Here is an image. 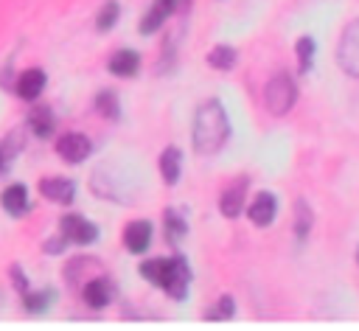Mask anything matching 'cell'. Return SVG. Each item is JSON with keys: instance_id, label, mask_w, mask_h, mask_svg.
<instances>
[{"instance_id": "1", "label": "cell", "mask_w": 359, "mask_h": 331, "mask_svg": "<svg viewBox=\"0 0 359 331\" xmlns=\"http://www.w3.org/2000/svg\"><path fill=\"white\" fill-rule=\"evenodd\" d=\"M230 135V121L224 107L216 98H208L199 104L194 115V149L199 154H216Z\"/></svg>"}, {"instance_id": "2", "label": "cell", "mask_w": 359, "mask_h": 331, "mask_svg": "<svg viewBox=\"0 0 359 331\" xmlns=\"http://www.w3.org/2000/svg\"><path fill=\"white\" fill-rule=\"evenodd\" d=\"M140 275L165 289L168 297L174 300H185L188 295V283H191V266L185 258H151V261H143L140 264Z\"/></svg>"}, {"instance_id": "3", "label": "cell", "mask_w": 359, "mask_h": 331, "mask_svg": "<svg viewBox=\"0 0 359 331\" xmlns=\"http://www.w3.org/2000/svg\"><path fill=\"white\" fill-rule=\"evenodd\" d=\"M297 101V84L289 73H275L269 81H266V90H264V104L272 115H286Z\"/></svg>"}, {"instance_id": "4", "label": "cell", "mask_w": 359, "mask_h": 331, "mask_svg": "<svg viewBox=\"0 0 359 331\" xmlns=\"http://www.w3.org/2000/svg\"><path fill=\"white\" fill-rule=\"evenodd\" d=\"M337 62L348 76L359 79V20H353L342 31V39H339V48H337Z\"/></svg>"}, {"instance_id": "5", "label": "cell", "mask_w": 359, "mask_h": 331, "mask_svg": "<svg viewBox=\"0 0 359 331\" xmlns=\"http://www.w3.org/2000/svg\"><path fill=\"white\" fill-rule=\"evenodd\" d=\"M59 230H62V238L73 241V244H93V241H98V227L93 222H87L81 213H65L62 222H59Z\"/></svg>"}, {"instance_id": "6", "label": "cell", "mask_w": 359, "mask_h": 331, "mask_svg": "<svg viewBox=\"0 0 359 331\" xmlns=\"http://www.w3.org/2000/svg\"><path fill=\"white\" fill-rule=\"evenodd\" d=\"M56 151H59V157L67 160V163H81V160L90 157L93 143H90V137H84V135H79V132H67V135L59 137Z\"/></svg>"}, {"instance_id": "7", "label": "cell", "mask_w": 359, "mask_h": 331, "mask_svg": "<svg viewBox=\"0 0 359 331\" xmlns=\"http://www.w3.org/2000/svg\"><path fill=\"white\" fill-rule=\"evenodd\" d=\"M247 185H250V180H247V177H238V180H233V182H230V185L222 191V196H219V210H222V216L236 219V216L241 213Z\"/></svg>"}, {"instance_id": "8", "label": "cell", "mask_w": 359, "mask_h": 331, "mask_svg": "<svg viewBox=\"0 0 359 331\" xmlns=\"http://www.w3.org/2000/svg\"><path fill=\"white\" fill-rule=\"evenodd\" d=\"M275 213H278V199H275V194H269V191H261V194L252 199V205L247 208L250 222L258 224V227L272 224V222H275Z\"/></svg>"}, {"instance_id": "9", "label": "cell", "mask_w": 359, "mask_h": 331, "mask_svg": "<svg viewBox=\"0 0 359 331\" xmlns=\"http://www.w3.org/2000/svg\"><path fill=\"white\" fill-rule=\"evenodd\" d=\"M39 194L50 202H59V205H67L73 202L76 196V182L73 180H65V177H50V180H39Z\"/></svg>"}, {"instance_id": "10", "label": "cell", "mask_w": 359, "mask_h": 331, "mask_svg": "<svg viewBox=\"0 0 359 331\" xmlns=\"http://www.w3.org/2000/svg\"><path fill=\"white\" fill-rule=\"evenodd\" d=\"M112 295H115V286H112L109 278H93V281L84 283V292H81L84 303L93 306V309H104L112 300Z\"/></svg>"}, {"instance_id": "11", "label": "cell", "mask_w": 359, "mask_h": 331, "mask_svg": "<svg viewBox=\"0 0 359 331\" xmlns=\"http://www.w3.org/2000/svg\"><path fill=\"white\" fill-rule=\"evenodd\" d=\"M107 70H109L112 76H121V79L135 76V73L140 70V56H137V50H129V48L115 50V53L109 56V62H107Z\"/></svg>"}, {"instance_id": "12", "label": "cell", "mask_w": 359, "mask_h": 331, "mask_svg": "<svg viewBox=\"0 0 359 331\" xmlns=\"http://www.w3.org/2000/svg\"><path fill=\"white\" fill-rule=\"evenodd\" d=\"M174 8H177V0H154L151 6H149V11H146V17H143V22H140V34H154L171 14H174Z\"/></svg>"}, {"instance_id": "13", "label": "cell", "mask_w": 359, "mask_h": 331, "mask_svg": "<svg viewBox=\"0 0 359 331\" xmlns=\"http://www.w3.org/2000/svg\"><path fill=\"white\" fill-rule=\"evenodd\" d=\"M42 90H45V73L39 67H31V70H22L20 73V79H17V95L20 98L36 101Z\"/></svg>"}, {"instance_id": "14", "label": "cell", "mask_w": 359, "mask_h": 331, "mask_svg": "<svg viewBox=\"0 0 359 331\" xmlns=\"http://www.w3.org/2000/svg\"><path fill=\"white\" fill-rule=\"evenodd\" d=\"M151 244V224L149 222H132L123 230V247L129 252H143Z\"/></svg>"}, {"instance_id": "15", "label": "cell", "mask_w": 359, "mask_h": 331, "mask_svg": "<svg viewBox=\"0 0 359 331\" xmlns=\"http://www.w3.org/2000/svg\"><path fill=\"white\" fill-rule=\"evenodd\" d=\"M160 174L165 180V185H177L180 174H182V151L177 146H165L160 154Z\"/></svg>"}, {"instance_id": "16", "label": "cell", "mask_w": 359, "mask_h": 331, "mask_svg": "<svg viewBox=\"0 0 359 331\" xmlns=\"http://www.w3.org/2000/svg\"><path fill=\"white\" fill-rule=\"evenodd\" d=\"M0 202H3L6 213H11V216H22V213L28 210V188H25L22 182H14V185H8V188L3 191Z\"/></svg>"}, {"instance_id": "17", "label": "cell", "mask_w": 359, "mask_h": 331, "mask_svg": "<svg viewBox=\"0 0 359 331\" xmlns=\"http://www.w3.org/2000/svg\"><path fill=\"white\" fill-rule=\"evenodd\" d=\"M28 126H31V132L36 137H48L53 132V126H56V118H53V112L45 104H39V107H34L28 112Z\"/></svg>"}, {"instance_id": "18", "label": "cell", "mask_w": 359, "mask_h": 331, "mask_svg": "<svg viewBox=\"0 0 359 331\" xmlns=\"http://www.w3.org/2000/svg\"><path fill=\"white\" fill-rule=\"evenodd\" d=\"M311 222H314V216H311V208H309V202L297 199V202H294V236H297L300 241H306V238H309Z\"/></svg>"}, {"instance_id": "19", "label": "cell", "mask_w": 359, "mask_h": 331, "mask_svg": "<svg viewBox=\"0 0 359 331\" xmlns=\"http://www.w3.org/2000/svg\"><path fill=\"white\" fill-rule=\"evenodd\" d=\"M53 300H56V292H53V289H39V292H28V289H25L22 306H25L31 314H39V311H45Z\"/></svg>"}, {"instance_id": "20", "label": "cell", "mask_w": 359, "mask_h": 331, "mask_svg": "<svg viewBox=\"0 0 359 331\" xmlns=\"http://www.w3.org/2000/svg\"><path fill=\"white\" fill-rule=\"evenodd\" d=\"M236 59H238V53H236V48H230V45H216V48L208 53V65L216 67V70H230V67L236 65Z\"/></svg>"}, {"instance_id": "21", "label": "cell", "mask_w": 359, "mask_h": 331, "mask_svg": "<svg viewBox=\"0 0 359 331\" xmlns=\"http://www.w3.org/2000/svg\"><path fill=\"white\" fill-rule=\"evenodd\" d=\"M118 11H121V6H118L115 0H107V3L101 6L98 17H95V28H98V31H109V28L118 22Z\"/></svg>"}, {"instance_id": "22", "label": "cell", "mask_w": 359, "mask_h": 331, "mask_svg": "<svg viewBox=\"0 0 359 331\" xmlns=\"http://www.w3.org/2000/svg\"><path fill=\"white\" fill-rule=\"evenodd\" d=\"M95 109L104 115V118H118V95L112 90H104L95 95Z\"/></svg>"}, {"instance_id": "23", "label": "cell", "mask_w": 359, "mask_h": 331, "mask_svg": "<svg viewBox=\"0 0 359 331\" xmlns=\"http://www.w3.org/2000/svg\"><path fill=\"white\" fill-rule=\"evenodd\" d=\"M185 233H188L185 219L177 216L174 210H165V236H168V241H180Z\"/></svg>"}, {"instance_id": "24", "label": "cell", "mask_w": 359, "mask_h": 331, "mask_svg": "<svg viewBox=\"0 0 359 331\" xmlns=\"http://www.w3.org/2000/svg\"><path fill=\"white\" fill-rule=\"evenodd\" d=\"M233 311H236V300L230 297V295H224V297H219L216 300V306L205 314L208 320H230L233 317Z\"/></svg>"}, {"instance_id": "25", "label": "cell", "mask_w": 359, "mask_h": 331, "mask_svg": "<svg viewBox=\"0 0 359 331\" xmlns=\"http://www.w3.org/2000/svg\"><path fill=\"white\" fill-rule=\"evenodd\" d=\"M297 59H300V70L309 73L311 59H314V39L311 36H300L297 39Z\"/></svg>"}, {"instance_id": "26", "label": "cell", "mask_w": 359, "mask_h": 331, "mask_svg": "<svg viewBox=\"0 0 359 331\" xmlns=\"http://www.w3.org/2000/svg\"><path fill=\"white\" fill-rule=\"evenodd\" d=\"M11 278H14V286H17L20 292L28 289V278H25V272H20V266H11Z\"/></svg>"}, {"instance_id": "27", "label": "cell", "mask_w": 359, "mask_h": 331, "mask_svg": "<svg viewBox=\"0 0 359 331\" xmlns=\"http://www.w3.org/2000/svg\"><path fill=\"white\" fill-rule=\"evenodd\" d=\"M0 171H3V151H0Z\"/></svg>"}, {"instance_id": "28", "label": "cell", "mask_w": 359, "mask_h": 331, "mask_svg": "<svg viewBox=\"0 0 359 331\" xmlns=\"http://www.w3.org/2000/svg\"><path fill=\"white\" fill-rule=\"evenodd\" d=\"M356 261H359V252H356Z\"/></svg>"}]
</instances>
